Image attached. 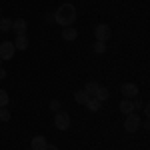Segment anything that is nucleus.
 <instances>
[{
  "mask_svg": "<svg viewBox=\"0 0 150 150\" xmlns=\"http://www.w3.org/2000/svg\"><path fill=\"white\" fill-rule=\"evenodd\" d=\"M0 120H2V122H8V120H10V110H8L6 106L0 108Z\"/></svg>",
  "mask_w": 150,
  "mask_h": 150,
  "instance_id": "nucleus-19",
  "label": "nucleus"
},
{
  "mask_svg": "<svg viewBox=\"0 0 150 150\" xmlns=\"http://www.w3.org/2000/svg\"><path fill=\"white\" fill-rule=\"evenodd\" d=\"M84 106H86L90 112H98V110H100V106H102V102H100V100H96V98L92 96V98H88V102L84 104Z\"/></svg>",
  "mask_w": 150,
  "mask_h": 150,
  "instance_id": "nucleus-13",
  "label": "nucleus"
},
{
  "mask_svg": "<svg viewBox=\"0 0 150 150\" xmlns=\"http://www.w3.org/2000/svg\"><path fill=\"white\" fill-rule=\"evenodd\" d=\"M94 98H96V100H100V102H104V100H108V98H110V92H108V88H102V86H100Z\"/></svg>",
  "mask_w": 150,
  "mask_h": 150,
  "instance_id": "nucleus-15",
  "label": "nucleus"
},
{
  "mask_svg": "<svg viewBox=\"0 0 150 150\" xmlns=\"http://www.w3.org/2000/svg\"><path fill=\"white\" fill-rule=\"evenodd\" d=\"M28 150H32V148H28Z\"/></svg>",
  "mask_w": 150,
  "mask_h": 150,
  "instance_id": "nucleus-25",
  "label": "nucleus"
},
{
  "mask_svg": "<svg viewBox=\"0 0 150 150\" xmlns=\"http://www.w3.org/2000/svg\"><path fill=\"white\" fill-rule=\"evenodd\" d=\"M88 98H90V96L84 92V90H76V92H74V100H76L78 104H82V106L88 102Z\"/></svg>",
  "mask_w": 150,
  "mask_h": 150,
  "instance_id": "nucleus-14",
  "label": "nucleus"
},
{
  "mask_svg": "<svg viewBox=\"0 0 150 150\" xmlns=\"http://www.w3.org/2000/svg\"><path fill=\"white\" fill-rule=\"evenodd\" d=\"M14 48L16 50H26L28 48V38H26V34H16V38H14Z\"/></svg>",
  "mask_w": 150,
  "mask_h": 150,
  "instance_id": "nucleus-8",
  "label": "nucleus"
},
{
  "mask_svg": "<svg viewBox=\"0 0 150 150\" xmlns=\"http://www.w3.org/2000/svg\"><path fill=\"white\" fill-rule=\"evenodd\" d=\"M76 38H78V30H76V28H72V26H66V28L62 30V40L70 42V40H76Z\"/></svg>",
  "mask_w": 150,
  "mask_h": 150,
  "instance_id": "nucleus-9",
  "label": "nucleus"
},
{
  "mask_svg": "<svg viewBox=\"0 0 150 150\" xmlns=\"http://www.w3.org/2000/svg\"><path fill=\"white\" fill-rule=\"evenodd\" d=\"M120 92H122L124 98H136L138 96V86L134 82H124V84H120Z\"/></svg>",
  "mask_w": 150,
  "mask_h": 150,
  "instance_id": "nucleus-6",
  "label": "nucleus"
},
{
  "mask_svg": "<svg viewBox=\"0 0 150 150\" xmlns=\"http://www.w3.org/2000/svg\"><path fill=\"white\" fill-rule=\"evenodd\" d=\"M92 50L96 54H104V52H106V42H98V40H96L92 44Z\"/></svg>",
  "mask_w": 150,
  "mask_h": 150,
  "instance_id": "nucleus-18",
  "label": "nucleus"
},
{
  "mask_svg": "<svg viewBox=\"0 0 150 150\" xmlns=\"http://www.w3.org/2000/svg\"><path fill=\"white\" fill-rule=\"evenodd\" d=\"M4 78H6V70L0 68V80H4Z\"/></svg>",
  "mask_w": 150,
  "mask_h": 150,
  "instance_id": "nucleus-23",
  "label": "nucleus"
},
{
  "mask_svg": "<svg viewBox=\"0 0 150 150\" xmlns=\"http://www.w3.org/2000/svg\"><path fill=\"white\" fill-rule=\"evenodd\" d=\"M14 52H16V48H14V44L10 40H4L0 44V60H12Z\"/></svg>",
  "mask_w": 150,
  "mask_h": 150,
  "instance_id": "nucleus-5",
  "label": "nucleus"
},
{
  "mask_svg": "<svg viewBox=\"0 0 150 150\" xmlns=\"http://www.w3.org/2000/svg\"><path fill=\"white\" fill-rule=\"evenodd\" d=\"M42 150H58V146H54V144H46Z\"/></svg>",
  "mask_w": 150,
  "mask_h": 150,
  "instance_id": "nucleus-22",
  "label": "nucleus"
},
{
  "mask_svg": "<svg viewBox=\"0 0 150 150\" xmlns=\"http://www.w3.org/2000/svg\"><path fill=\"white\" fill-rule=\"evenodd\" d=\"M12 30H14L16 34H26L28 22H26L24 18H16V20H12Z\"/></svg>",
  "mask_w": 150,
  "mask_h": 150,
  "instance_id": "nucleus-7",
  "label": "nucleus"
},
{
  "mask_svg": "<svg viewBox=\"0 0 150 150\" xmlns=\"http://www.w3.org/2000/svg\"><path fill=\"white\" fill-rule=\"evenodd\" d=\"M54 126L58 128V130H68L70 128V116L66 114V112H54Z\"/></svg>",
  "mask_w": 150,
  "mask_h": 150,
  "instance_id": "nucleus-4",
  "label": "nucleus"
},
{
  "mask_svg": "<svg viewBox=\"0 0 150 150\" xmlns=\"http://www.w3.org/2000/svg\"><path fill=\"white\" fill-rule=\"evenodd\" d=\"M94 36H96L98 42H108V38L112 36V30H110L108 24H98V26L94 28Z\"/></svg>",
  "mask_w": 150,
  "mask_h": 150,
  "instance_id": "nucleus-3",
  "label": "nucleus"
},
{
  "mask_svg": "<svg viewBox=\"0 0 150 150\" xmlns=\"http://www.w3.org/2000/svg\"><path fill=\"white\" fill-rule=\"evenodd\" d=\"M140 116L136 114V112H130V114H126V120H124V130L126 132H136L140 128Z\"/></svg>",
  "mask_w": 150,
  "mask_h": 150,
  "instance_id": "nucleus-2",
  "label": "nucleus"
},
{
  "mask_svg": "<svg viewBox=\"0 0 150 150\" xmlns=\"http://www.w3.org/2000/svg\"><path fill=\"white\" fill-rule=\"evenodd\" d=\"M8 102H10V96H8V92L0 88V108H4V106H8Z\"/></svg>",
  "mask_w": 150,
  "mask_h": 150,
  "instance_id": "nucleus-17",
  "label": "nucleus"
},
{
  "mask_svg": "<svg viewBox=\"0 0 150 150\" xmlns=\"http://www.w3.org/2000/svg\"><path fill=\"white\" fill-rule=\"evenodd\" d=\"M76 16H78V12H76V8H74V4H70V2L60 4L58 10L54 12V20H56V24H60L62 28L72 26L74 20H76Z\"/></svg>",
  "mask_w": 150,
  "mask_h": 150,
  "instance_id": "nucleus-1",
  "label": "nucleus"
},
{
  "mask_svg": "<svg viewBox=\"0 0 150 150\" xmlns=\"http://www.w3.org/2000/svg\"><path fill=\"white\" fill-rule=\"evenodd\" d=\"M48 106H50V110H52V112H58V110H60V100H56V98H54V100H50V104H48Z\"/></svg>",
  "mask_w": 150,
  "mask_h": 150,
  "instance_id": "nucleus-20",
  "label": "nucleus"
},
{
  "mask_svg": "<svg viewBox=\"0 0 150 150\" xmlns=\"http://www.w3.org/2000/svg\"><path fill=\"white\" fill-rule=\"evenodd\" d=\"M0 64H2V60H0Z\"/></svg>",
  "mask_w": 150,
  "mask_h": 150,
  "instance_id": "nucleus-24",
  "label": "nucleus"
},
{
  "mask_svg": "<svg viewBox=\"0 0 150 150\" xmlns=\"http://www.w3.org/2000/svg\"><path fill=\"white\" fill-rule=\"evenodd\" d=\"M98 88H100V84H98V82L88 80V82H86V86H84V92H86L88 96H90V98H92V96H96V92H98Z\"/></svg>",
  "mask_w": 150,
  "mask_h": 150,
  "instance_id": "nucleus-11",
  "label": "nucleus"
},
{
  "mask_svg": "<svg viewBox=\"0 0 150 150\" xmlns=\"http://www.w3.org/2000/svg\"><path fill=\"white\" fill-rule=\"evenodd\" d=\"M132 106H134V110H138V108H142V102H140L138 98H134L132 100Z\"/></svg>",
  "mask_w": 150,
  "mask_h": 150,
  "instance_id": "nucleus-21",
  "label": "nucleus"
},
{
  "mask_svg": "<svg viewBox=\"0 0 150 150\" xmlns=\"http://www.w3.org/2000/svg\"><path fill=\"white\" fill-rule=\"evenodd\" d=\"M118 108H120V112H122L124 116L130 114V112H134V106H132V100H130V98H124V100L120 102V106H118Z\"/></svg>",
  "mask_w": 150,
  "mask_h": 150,
  "instance_id": "nucleus-12",
  "label": "nucleus"
},
{
  "mask_svg": "<svg viewBox=\"0 0 150 150\" xmlns=\"http://www.w3.org/2000/svg\"><path fill=\"white\" fill-rule=\"evenodd\" d=\"M12 30V20L10 18H0V32H10Z\"/></svg>",
  "mask_w": 150,
  "mask_h": 150,
  "instance_id": "nucleus-16",
  "label": "nucleus"
},
{
  "mask_svg": "<svg viewBox=\"0 0 150 150\" xmlns=\"http://www.w3.org/2000/svg\"><path fill=\"white\" fill-rule=\"evenodd\" d=\"M46 144H48V142H46L44 136H34V138L30 140V148H32V150H42Z\"/></svg>",
  "mask_w": 150,
  "mask_h": 150,
  "instance_id": "nucleus-10",
  "label": "nucleus"
}]
</instances>
